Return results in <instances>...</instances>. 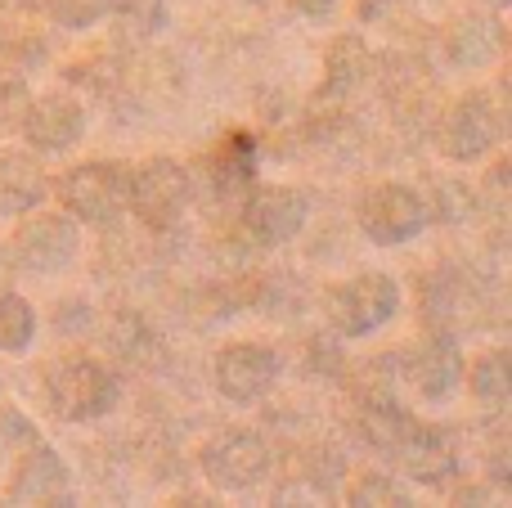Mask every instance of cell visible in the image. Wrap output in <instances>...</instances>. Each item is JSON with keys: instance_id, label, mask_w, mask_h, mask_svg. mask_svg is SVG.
Listing matches in <instances>:
<instances>
[{"instance_id": "obj_1", "label": "cell", "mask_w": 512, "mask_h": 508, "mask_svg": "<svg viewBox=\"0 0 512 508\" xmlns=\"http://www.w3.org/2000/svg\"><path fill=\"white\" fill-rule=\"evenodd\" d=\"M126 185H131V167L122 162H77L68 167L59 180H54V203H59L63 216L81 225H117L126 212Z\"/></svg>"}, {"instance_id": "obj_2", "label": "cell", "mask_w": 512, "mask_h": 508, "mask_svg": "<svg viewBox=\"0 0 512 508\" xmlns=\"http://www.w3.org/2000/svg\"><path fill=\"white\" fill-rule=\"evenodd\" d=\"M122 387L108 365L90 356H68L45 374V405L63 423H95L117 405Z\"/></svg>"}, {"instance_id": "obj_3", "label": "cell", "mask_w": 512, "mask_h": 508, "mask_svg": "<svg viewBox=\"0 0 512 508\" xmlns=\"http://www.w3.org/2000/svg\"><path fill=\"white\" fill-rule=\"evenodd\" d=\"M400 311V284L387 270H360L328 293V324L342 338H369Z\"/></svg>"}, {"instance_id": "obj_4", "label": "cell", "mask_w": 512, "mask_h": 508, "mask_svg": "<svg viewBox=\"0 0 512 508\" xmlns=\"http://www.w3.org/2000/svg\"><path fill=\"white\" fill-rule=\"evenodd\" d=\"M189 198H194V180L176 158H144L140 167H131L126 212H135L144 230H171L189 212Z\"/></svg>"}, {"instance_id": "obj_5", "label": "cell", "mask_w": 512, "mask_h": 508, "mask_svg": "<svg viewBox=\"0 0 512 508\" xmlns=\"http://www.w3.org/2000/svg\"><path fill=\"white\" fill-rule=\"evenodd\" d=\"M355 225L378 248H396L427 230V198L405 180H378L355 203Z\"/></svg>"}, {"instance_id": "obj_6", "label": "cell", "mask_w": 512, "mask_h": 508, "mask_svg": "<svg viewBox=\"0 0 512 508\" xmlns=\"http://www.w3.org/2000/svg\"><path fill=\"white\" fill-rule=\"evenodd\" d=\"M504 140V113L486 90H468L445 108L441 126H436V149L450 162H477L486 158L495 144Z\"/></svg>"}, {"instance_id": "obj_7", "label": "cell", "mask_w": 512, "mask_h": 508, "mask_svg": "<svg viewBox=\"0 0 512 508\" xmlns=\"http://www.w3.org/2000/svg\"><path fill=\"white\" fill-rule=\"evenodd\" d=\"M198 468H203V477L216 486V491H256V486L270 477L274 468V455L270 446H265L256 432H221V437H212L203 450H198Z\"/></svg>"}, {"instance_id": "obj_8", "label": "cell", "mask_w": 512, "mask_h": 508, "mask_svg": "<svg viewBox=\"0 0 512 508\" xmlns=\"http://www.w3.org/2000/svg\"><path fill=\"white\" fill-rule=\"evenodd\" d=\"M306 216H310L306 194L292 185H261V180H252V185L243 189L239 225L261 248H279V243L297 239V234L306 230Z\"/></svg>"}, {"instance_id": "obj_9", "label": "cell", "mask_w": 512, "mask_h": 508, "mask_svg": "<svg viewBox=\"0 0 512 508\" xmlns=\"http://www.w3.org/2000/svg\"><path fill=\"white\" fill-rule=\"evenodd\" d=\"M279 351L261 347V342H230V347L216 351L212 360V383L225 401L234 405H252L279 383Z\"/></svg>"}, {"instance_id": "obj_10", "label": "cell", "mask_w": 512, "mask_h": 508, "mask_svg": "<svg viewBox=\"0 0 512 508\" xmlns=\"http://www.w3.org/2000/svg\"><path fill=\"white\" fill-rule=\"evenodd\" d=\"M14 261L32 275H54L77 257V221L63 212H23L14 230Z\"/></svg>"}, {"instance_id": "obj_11", "label": "cell", "mask_w": 512, "mask_h": 508, "mask_svg": "<svg viewBox=\"0 0 512 508\" xmlns=\"http://www.w3.org/2000/svg\"><path fill=\"white\" fill-rule=\"evenodd\" d=\"M18 135L27 140V149L50 158V153H68L72 144L86 135V108L72 95L54 90V95H36L27 99L23 122H18Z\"/></svg>"}, {"instance_id": "obj_12", "label": "cell", "mask_w": 512, "mask_h": 508, "mask_svg": "<svg viewBox=\"0 0 512 508\" xmlns=\"http://www.w3.org/2000/svg\"><path fill=\"white\" fill-rule=\"evenodd\" d=\"M72 473L59 459V450L45 446L41 437L27 441V450L18 455L14 473L5 482L9 504H72Z\"/></svg>"}, {"instance_id": "obj_13", "label": "cell", "mask_w": 512, "mask_h": 508, "mask_svg": "<svg viewBox=\"0 0 512 508\" xmlns=\"http://www.w3.org/2000/svg\"><path fill=\"white\" fill-rule=\"evenodd\" d=\"M391 459H396L409 482H418V486H445L459 473V450H454L450 432L432 428V423H418V419H409L405 437L396 441Z\"/></svg>"}, {"instance_id": "obj_14", "label": "cell", "mask_w": 512, "mask_h": 508, "mask_svg": "<svg viewBox=\"0 0 512 508\" xmlns=\"http://www.w3.org/2000/svg\"><path fill=\"white\" fill-rule=\"evenodd\" d=\"M405 374H409V387L427 405L450 401L454 387L463 383V356L454 347V338H427L423 347H414V356L405 360Z\"/></svg>"}, {"instance_id": "obj_15", "label": "cell", "mask_w": 512, "mask_h": 508, "mask_svg": "<svg viewBox=\"0 0 512 508\" xmlns=\"http://www.w3.org/2000/svg\"><path fill=\"white\" fill-rule=\"evenodd\" d=\"M445 54H450L454 68H486L504 54V23L495 14H468L454 18L450 36H445Z\"/></svg>"}, {"instance_id": "obj_16", "label": "cell", "mask_w": 512, "mask_h": 508, "mask_svg": "<svg viewBox=\"0 0 512 508\" xmlns=\"http://www.w3.org/2000/svg\"><path fill=\"white\" fill-rule=\"evenodd\" d=\"M50 180L36 153H5L0 158V216H23L45 203Z\"/></svg>"}, {"instance_id": "obj_17", "label": "cell", "mask_w": 512, "mask_h": 508, "mask_svg": "<svg viewBox=\"0 0 512 508\" xmlns=\"http://www.w3.org/2000/svg\"><path fill=\"white\" fill-rule=\"evenodd\" d=\"M364 77H369V45H364L355 32L337 36L324 54V86H319V95L342 99V95H351Z\"/></svg>"}, {"instance_id": "obj_18", "label": "cell", "mask_w": 512, "mask_h": 508, "mask_svg": "<svg viewBox=\"0 0 512 508\" xmlns=\"http://www.w3.org/2000/svg\"><path fill=\"white\" fill-rule=\"evenodd\" d=\"M212 176L221 194H243L256 180V135L252 131H230L212 158Z\"/></svg>"}, {"instance_id": "obj_19", "label": "cell", "mask_w": 512, "mask_h": 508, "mask_svg": "<svg viewBox=\"0 0 512 508\" xmlns=\"http://www.w3.org/2000/svg\"><path fill=\"white\" fill-rule=\"evenodd\" d=\"M468 392L477 396V405H486V410H504L512 396L508 351H486V356H477V365L468 369Z\"/></svg>"}, {"instance_id": "obj_20", "label": "cell", "mask_w": 512, "mask_h": 508, "mask_svg": "<svg viewBox=\"0 0 512 508\" xmlns=\"http://www.w3.org/2000/svg\"><path fill=\"white\" fill-rule=\"evenodd\" d=\"M342 500L351 508H409L405 491H400V482H391L387 473H378V468H364V473H355L351 482L342 486Z\"/></svg>"}, {"instance_id": "obj_21", "label": "cell", "mask_w": 512, "mask_h": 508, "mask_svg": "<svg viewBox=\"0 0 512 508\" xmlns=\"http://www.w3.org/2000/svg\"><path fill=\"white\" fill-rule=\"evenodd\" d=\"M405 428H409V414L400 410L396 401H369L360 410L364 441H369L373 450H382V455H391V450H396V441L405 437Z\"/></svg>"}, {"instance_id": "obj_22", "label": "cell", "mask_w": 512, "mask_h": 508, "mask_svg": "<svg viewBox=\"0 0 512 508\" xmlns=\"http://www.w3.org/2000/svg\"><path fill=\"white\" fill-rule=\"evenodd\" d=\"M36 338V311L27 297L0 293V351L5 356H23Z\"/></svg>"}, {"instance_id": "obj_23", "label": "cell", "mask_w": 512, "mask_h": 508, "mask_svg": "<svg viewBox=\"0 0 512 508\" xmlns=\"http://www.w3.org/2000/svg\"><path fill=\"white\" fill-rule=\"evenodd\" d=\"M41 9L68 32H90L95 23H104L113 14V0H41Z\"/></svg>"}, {"instance_id": "obj_24", "label": "cell", "mask_w": 512, "mask_h": 508, "mask_svg": "<svg viewBox=\"0 0 512 508\" xmlns=\"http://www.w3.org/2000/svg\"><path fill=\"white\" fill-rule=\"evenodd\" d=\"M113 14L122 18V23H131L140 36H153L171 23L167 0H113Z\"/></svg>"}, {"instance_id": "obj_25", "label": "cell", "mask_w": 512, "mask_h": 508, "mask_svg": "<svg viewBox=\"0 0 512 508\" xmlns=\"http://www.w3.org/2000/svg\"><path fill=\"white\" fill-rule=\"evenodd\" d=\"M23 108H27V86L18 77H5V72H0V135L18 131Z\"/></svg>"}, {"instance_id": "obj_26", "label": "cell", "mask_w": 512, "mask_h": 508, "mask_svg": "<svg viewBox=\"0 0 512 508\" xmlns=\"http://www.w3.org/2000/svg\"><path fill=\"white\" fill-rule=\"evenodd\" d=\"M0 441H5L9 450H14V441H36V428H32V419H27L23 410H0Z\"/></svg>"}, {"instance_id": "obj_27", "label": "cell", "mask_w": 512, "mask_h": 508, "mask_svg": "<svg viewBox=\"0 0 512 508\" xmlns=\"http://www.w3.org/2000/svg\"><path fill=\"white\" fill-rule=\"evenodd\" d=\"M288 5L297 9L301 18H315V23H319V18H328V14H333V5H337V0H288Z\"/></svg>"}, {"instance_id": "obj_28", "label": "cell", "mask_w": 512, "mask_h": 508, "mask_svg": "<svg viewBox=\"0 0 512 508\" xmlns=\"http://www.w3.org/2000/svg\"><path fill=\"white\" fill-rule=\"evenodd\" d=\"M481 5H490V9H508L512 0H481Z\"/></svg>"}, {"instance_id": "obj_29", "label": "cell", "mask_w": 512, "mask_h": 508, "mask_svg": "<svg viewBox=\"0 0 512 508\" xmlns=\"http://www.w3.org/2000/svg\"><path fill=\"white\" fill-rule=\"evenodd\" d=\"M248 5H261V0H248Z\"/></svg>"}]
</instances>
